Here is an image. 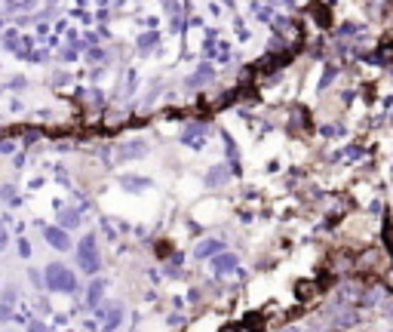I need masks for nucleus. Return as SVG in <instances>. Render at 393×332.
Instances as JSON below:
<instances>
[{
	"instance_id": "1",
	"label": "nucleus",
	"mask_w": 393,
	"mask_h": 332,
	"mask_svg": "<svg viewBox=\"0 0 393 332\" xmlns=\"http://www.w3.org/2000/svg\"><path fill=\"white\" fill-rule=\"evenodd\" d=\"M43 280H46V289H53V292H74V289H77V277H74V271H71L68 265H62V262L46 265Z\"/></svg>"
},
{
	"instance_id": "2",
	"label": "nucleus",
	"mask_w": 393,
	"mask_h": 332,
	"mask_svg": "<svg viewBox=\"0 0 393 332\" xmlns=\"http://www.w3.org/2000/svg\"><path fill=\"white\" fill-rule=\"evenodd\" d=\"M74 255H77V265H80V271H86V274H95V271L102 268V258H99V243H95V237H92V234H86L80 243H77Z\"/></svg>"
},
{
	"instance_id": "3",
	"label": "nucleus",
	"mask_w": 393,
	"mask_h": 332,
	"mask_svg": "<svg viewBox=\"0 0 393 332\" xmlns=\"http://www.w3.org/2000/svg\"><path fill=\"white\" fill-rule=\"evenodd\" d=\"M43 237H46V243H50L53 249H59V252H68V249H71V237H68V231H65V228H59V225L46 228V231H43Z\"/></svg>"
},
{
	"instance_id": "4",
	"label": "nucleus",
	"mask_w": 393,
	"mask_h": 332,
	"mask_svg": "<svg viewBox=\"0 0 393 332\" xmlns=\"http://www.w3.org/2000/svg\"><path fill=\"white\" fill-rule=\"evenodd\" d=\"M141 154H148V141H141V138L123 141L120 148H117V157L120 160H132V157H141Z\"/></svg>"
},
{
	"instance_id": "5",
	"label": "nucleus",
	"mask_w": 393,
	"mask_h": 332,
	"mask_svg": "<svg viewBox=\"0 0 393 332\" xmlns=\"http://www.w3.org/2000/svg\"><path fill=\"white\" fill-rule=\"evenodd\" d=\"M212 271L218 274V277H224V274H233L237 271V255H230V252H218L215 258H212Z\"/></svg>"
},
{
	"instance_id": "6",
	"label": "nucleus",
	"mask_w": 393,
	"mask_h": 332,
	"mask_svg": "<svg viewBox=\"0 0 393 332\" xmlns=\"http://www.w3.org/2000/svg\"><path fill=\"white\" fill-rule=\"evenodd\" d=\"M221 249H224L221 240H206V243H200V246L193 249V255H197V258H209V255H215V252H221Z\"/></svg>"
},
{
	"instance_id": "7",
	"label": "nucleus",
	"mask_w": 393,
	"mask_h": 332,
	"mask_svg": "<svg viewBox=\"0 0 393 332\" xmlns=\"http://www.w3.org/2000/svg\"><path fill=\"white\" fill-rule=\"evenodd\" d=\"M102 289H105V283H102V280H92V283H89V292H86V305H92V308L99 305V299H102Z\"/></svg>"
},
{
	"instance_id": "8",
	"label": "nucleus",
	"mask_w": 393,
	"mask_h": 332,
	"mask_svg": "<svg viewBox=\"0 0 393 332\" xmlns=\"http://www.w3.org/2000/svg\"><path fill=\"white\" fill-rule=\"evenodd\" d=\"M71 225H80V212L77 209H65L62 212V225L59 228H71Z\"/></svg>"
},
{
	"instance_id": "9",
	"label": "nucleus",
	"mask_w": 393,
	"mask_h": 332,
	"mask_svg": "<svg viewBox=\"0 0 393 332\" xmlns=\"http://www.w3.org/2000/svg\"><path fill=\"white\" fill-rule=\"evenodd\" d=\"M224 178H227V169H224V166H215L212 175H209V184H218V181H224Z\"/></svg>"
},
{
	"instance_id": "10",
	"label": "nucleus",
	"mask_w": 393,
	"mask_h": 332,
	"mask_svg": "<svg viewBox=\"0 0 393 332\" xmlns=\"http://www.w3.org/2000/svg\"><path fill=\"white\" fill-rule=\"evenodd\" d=\"M126 188H151V181H141V178H123Z\"/></svg>"
},
{
	"instance_id": "11",
	"label": "nucleus",
	"mask_w": 393,
	"mask_h": 332,
	"mask_svg": "<svg viewBox=\"0 0 393 332\" xmlns=\"http://www.w3.org/2000/svg\"><path fill=\"white\" fill-rule=\"evenodd\" d=\"M7 243H10V234H7L4 225H0V249H7Z\"/></svg>"
},
{
	"instance_id": "12",
	"label": "nucleus",
	"mask_w": 393,
	"mask_h": 332,
	"mask_svg": "<svg viewBox=\"0 0 393 332\" xmlns=\"http://www.w3.org/2000/svg\"><path fill=\"white\" fill-rule=\"evenodd\" d=\"M0 320H13V311H10V305H0Z\"/></svg>"
},
{
	"instance_id": "13",
	"label": "nucleus",
	"mask_w": 393,
	"mask_h": 332,
	"mask_svg": "<svg viewBox=\"0 0 393 332\" xmlns=\"http://www.w3.org/2000/svg\"><path fill=\"white\" fill-rule=\"evenodd\" d=\"M28 332H50V329H46V326H43V323H37V320H34V323H31V326H28Z\"/></svg>"
},
{
	"instance_id": "14",
	"label": "nucleus",
	"mask_w": 393,
	"mask_h": 332,
	"mask_svg": "<svg viewBox=\"0 0 393 332\" xmlns=\"http://www.w3.org/2000/svg\"><path fill=\"white\" fill-rule=\"evenodd\" d=\"M19 252H22V255H25V258H28V255H31V246H28V240H22V243H19Z\"/></svg>"
}]
</instances>
